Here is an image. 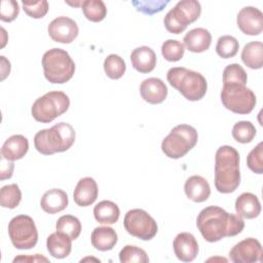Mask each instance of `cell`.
<instances>
[{"label":"cell","instance_id":"5bb4252c","mask_svg":"<svg viewBox=\"0 0 263 263\" xmlns=\"http://www.w3.org/2000/svg\"><path fill=\"white\" fill-rule=\"evenodd\" d=\"M236 24L243 34L259 35L263 30V13L254 6H246L238 11Z\"/></svg>","mask_w":263,"mask_h":263},{"label":"cell","instance_id":"ac0fdd59","mask_svg":"<svg viewBox=\"0 0 263 263\" xmlns=\"http://www.w3.org/2000/svg\"><path fill=\"white\" fill-rule=\"evenodd\" d=\"M184 46L191 52H203L208 50L212 43V35L204 28H195L190 30L184 36Z\"/></svg>","mask_w":263,"mask_h":263},{"label":"cell","instance_id":"ba28073f","mask_svg":"<svg viewBox=\"0 0 263 263\" xmlns=\"http://www.w3.org/2000/svg\"><path fill=\"white\" fill-rule=\"evenodd\" d=\"M201 13V5L196 0L179 1L174 8L165 14L163 24L172 34H180L186 30L188 25L194 23Z\"/></svg>","mask_w":263,"mask_h":263},{"label":"cell","instance_id":"30bf717a","mask_svg":"<svg viewBox=\"0 0 263 263\" xmlns=\"http://www.w3.org/2000/svg\"><path fill=\"white\" fill-rule=\"evenodd\" d=\"M8 235L12 246L18 250H29L38 241V231L34 220L28 215L13 217L8 223Z\"/></svg>","mask_w":263,"mask_h":263},{"label":"cell","instance_id":"74e56055","mask_svg":"<svg viewBox=\"0 0 263 263\" xmlns=\"http://www.w3.org/2000/svg\"><path fill=\"white\" fill-rule=\"evenodd\" d=\"M24 11L32 18H42L48 11V2L41 1H23Z\"/></svg>","mask_w":263,"mask_h":263},{"label":"cell","instance_id":"d590c367","mask_svg":"<svg viewBox=\"0 0 263 263\" xmlns=\"http://www.w3.org/2000/svg\"><path fill=\"white\" fill-rule=\"evenodd\" d=\"M185 52V46L178 40L167 39L161 45V54L168 62L180 61Z\"/></svg>","mask_w":263,"mask_h":263},{"label":"cell","instance_id":"52a82bcc","mask_svg":"<svg viewBox=\"0 0 263 263\" xmlns=\"http://www.w3.org/2000/svg\"><path fill=\"white\" fill-rule=\"evenodd\" d=\"M197 130L189 124L176 125L162 140L161 150L170 158L185 156L197 143Z\"/></svg>","mask_w":263,"mask_h":263},{"label":"cell","instance_id":"f35d334b","mask_svg":"<svg viewBox=\"0 0 263 263\" xmlns=\"http://www.w3.org/2000/svg\"><path fill=\"white\" fill-rule=\"evenodd\" d=\"M170 1H161V0H146V1H132V5L135 6V8L145 14H154L157 12H160Z\"/></svg>","mask_w":263,"mask_h":263},{"label":"cell","instance_id":"277c9868","mask_svg":"<svg viewBox=\"0 0 263 263\" xmlns=\"http://www.w3.org/2000/svg\"><path fill=\"white\" fill-rule=\"evenodd\" d=\"M166 79L188 101H199L206 93L208 83L199 72L184 67H174L167 71Z\"/></svg>","mask_w":263,"mask_h":263},{"label":"cell","instance_id":"9a60e30c","mask_svg":"<svg viewBox=\"0 0 263 263\" xmlns=\"http://www.w3.org/2000/svg\"><path fill=\"white\" fill-rule=\"evenodd\" d=\"M176 257L183 262L193 261L198 254V243L193 234L181 232L177 234L173 241Z\"/></svg>","mask_w":263,"mask_h":263},{"label":"cell","instance_id":"7a4b0ae2","mask_svg":"<svg viewBox=\"0 0 263 263\" xmlns=\"http://www.w3.org/2000/svg\"><path fill=\"white\" fill-rule=\"evenodd\" d=\"M239 184V153L235 148L223 145L215 155V187L220 193H231Z\"/></svg>","mask_w":263,"mask_h":263},{"label":"cell","instance_id":"7bdbcfd3","mask_svg":"<svg viewBox=\"0 0 263 263\" xmlns=\"http://www.w3.org/2000/svg\"><path fill=\"white\" fill-rule=\"evenodd\" d=\"M1 80H4L10 73V62L4 55H1Z\"/></svg>","mask_w":263,"mask_h":263},{"label":"cell","instance_id":"8992f818","mask_svg":"<svg viewBox=\"0 0 263 263\" xmlns=\"http://www.w3.org/2000/svg\"><path fill=\"white\" fill-rule=\"evenodd\" d=\"M70 107V99L60 90L48 91L36 99L32 105L33 118L42 123H49L64 114Z\"/></svg>","mask_w":263,"mask_h":263},{"label":"cell","instance_id":"4316f807","mask_svg":"<svg viewBox=\"0 0 263 263\" xmlns=\"http://www.w3.org/2000/svg\"><path fill=\"white\" fill-rule=\"evenodd\" d=\"M241 61L251 69H261L263 66V43L261 41L247 43L241 51Z\"/></svg>","mask_w":263,"mask_h":263},{"label":"cell","instance_id":"4dcf8cb0","mask_svg":"<svg viewBox=\"0 0 263 263\" xmlns=\"http://www.w3.org/2000/svg\"><path fill=\"white\" fill-rule=\"evenodd\" d=\"M22 199V192L17 184L5 185L0 190V204L2 208L15 209Z\"/></svg>","mask_w":263,"mask_h":263},{"label":"cell","instance_id":"8fae6325","mask_svg":"<svg viewBox=\"0 0 263 263\" xmlns=\"http://www.w3.org/2000/svg\"><path fill=\"white\" fill-rule=\"evenodd\" d=\"M123 226L127 233L142 240L152 239L158 230L155 220L142 209L129 210L124 216Z\"/></svg>","mask_w":263,"mask_h":263},{"label":"cell","instance_id":"e575fe53","mask_svg":"<svg viewBox=\"0 0 263 263\" xmlns=\"http://www.w3.org/2000/svg\"><path fill=\"white\" fill-rule=\"evenodd\" d=\"M119 260L121 263H148L149 257L143 249L126 245L119 252Z\"/></svg>","mask_w":263,"mask_h":263},{"label":"cell","instance_id":"83f0119b","mask_svg":"<svg viewBox=\"0 0 263 263\" xmlns=\"http://www.w3.org/2000/svg\"><path fill=\"white\" fill-rule=\"evenodd\" d=\"M81 8L84 16L93 23L103 21L107 15V7L102 0H83Z\"/></svg>","mask_w":263,"mask_h":263},{"label":"cell","instance_id":"f546056e","mask_svg":"<svg viewBox=\"0 0 263 263\" xmlns=\"http://www.w3.org/2000/svg\"><path fill=\"white\" fill-rule=\"evenodd\" d=\"M104 71L111 79H119L123 76L126 70V65L123 59L115 53L109 54L104 61Z\"/></svg>","mask_w":263,"mask_h":263},{"label":"cell","instance_id":"ee69618b","mask_svg":"<svg viewBox=\"0 0 263 263\" xmlns=\"http://www.w3.org/2000/svg\"><path fill=\"white\" fill-rule=\"evenodd\" d=\"M88 260H95V261H97V262H98V261H100L99 259H95V258H89V257H87V258L82 259V260H81V262H82V261H88Z\"/></svg>","mask_w":263,"mask_h":263},{"label":"cell","instance_id":"836d02e7","mask_svg":"<svg viewBox=\"0 0 263 263\" xmlns=\"http://www.w3.org/2000/svg\"><path fill=\"white\" fill-rule=\"evenodd\" d=\"M256 136V127L251 121L241 120L236 122L232 127L233 139L241 144H247L253 141Z\"/></svg>","mask_w":263,"mask_h":263},{"label":"cell","instance_id":"1f68e13d","mask_svg":"<svg viewBox=\"0 0 263 263\" xmlns=\"http://www.w3.org/2000/svg\"><path fill=\"white\" fill-rule=\"evenodd\" d=\"M238 47L239 43L236 38L230 35H223L217 40L216 52L222 59H229L237 53Z\"/></svg>","mask_w":263,"mask_h":263},{"label":"cell","instance_id":"484cf974","mask_svg":"<svg viewBox=\"0 0 263 263\" xmlns=\"http://www.w3.org/2000/svg\"><path fill=\"white\" fill-rule=\"evenodd\" d=\"M119 215L118 205L111 200H102L93 208L95 219L101 224H114L118 221Z\"/></svg>","mask_w":263,"mask_h":263},{"label":"cell","instance_id":"3957f363","mask_svg":"<svg viewBox=\"0 0 263 263\" xmlns=\"http://www.w3.org/2000/svg\"><path fill=\"white\" fill-rule=\"evenodd\" d=\"M75 129L67 122H59L39 130L34 137L36 150L43 155H52L69 150L75 142Z\"/></svg>","mask_w":263,"mask_h":263},{"label":"cell","instance_id":"44dd1931","mask_svg":"<svg viewBox=\"0 0 263 263\" xmlns=\"http://www.w3.org/2000/svg\"><path fill=\"white\" fill-rule=\"evenodd\" d=\"M184 191L192 201L202 202L210 197L211 187L209 182L201 176H191L185 182Z\"/></svg>","mask_w":263,"mask_h":263},{"label":"cell","instance_id":"7c38bea8","mask_svg":"<svg viewBox=\"0 0 263 263\" xmlns=\"http://www.w3.org/2000/svg\"><path fill=\"white\" fill-rule=\"evenodd\" d=\"M262 246L260 241L253 237H248L232 247L229 257L235 263H254L262 259Z\"/></svg>","mask_w":263,"mask_h":263},{"label":"cell","instance_id":"9c48e42d","mask_svg":"<svg viewBox=\"0 0 263 263\" xmlns=\"http://www.w3.org/2000/svg\"><path fill=\"white\" fill-rule=\"evenodd\" d=\"M223 106L236 114H249L256 106L254 91L242 84H225L221 90Z\"/></svg>","mask_w":263,"mask_h":263},{"label":"cell","instance_id":"7402d4cb","mask_svg":"<svg viewBox=\"0 0 263 263\" xmlns=\"http://www.w3.org/2000/svg\"><path fill=\"white\" fill-rule=\"evenodd\" d=\"M133 67L140 73H149L156 66V54L149 46H140L130 53Z\"/></svg>","mask_w":263,"mask_h":263},{"label":"cell","instance_id":"8d00e7d4","mask_svg":"<svg viewBox=\"0 0 263 263\" xmlns=\"http://www.w3.org/2000/svg\"><path fill=\"white\" fill-rule=\"evenodd\" d=\"M248 167L255 174H263V142L253 148L247 157Z\"/></svg>","mask_w":263,"mask_h":263},{"label":"cell","instance_id":"60d3db41","mask_svg":"<svg viewBox=\"0 0 263 263\" xmlns=\"http://www.w3.org/2000/svg\"><path fill=\"white\" fill-rule=\"evenodd\" d=\"M14 168V163L11 160H7L4 157H1V170H0V179L5 180L9 179L12 176Z\"/></svg>","mask_w":263,"mask_h":263},{"label":"cell","instance_id":"4fadbf2b","mask_svg":"<svg viewBox=\"0 0 263 263\" xmlns=\"http://www.w3.org/2000/svg\"><path fill=\"white\" fill-rule=\"evenodd\" d=\"M49 37L59 43L68 44L78 36L79 29L76 22L68 16H58L47 27Z\"/></svg>","mask_w":263,"mask_h":263},{"label":"cell","instance_id":"e0dca14e","mask_svg":"<svg viewBox=\"0 0 263 263\" xmlns=\"http://www.w3.org/2000/svg\"><path fill=\"white\" fill-rule=\"evenodd\" d=\"M98 193L99 189L95 179L85 177L78 181L73 192V198L77 205L88 206L97 200Z\"/></svg>","mask_w":263,"mask_h":263},{"label":"cell","instance_id":"ab89813d","mask_svg":"<svg viewBox=\"0 0 263 263\" xmlns=\"http://www.w3.org/2000/svg\"><path fill=\"white\" fill-rule=\"evenodd\" d=\"M20 12L18 3L14 0H2L1 1V10H0V20L2 22H12L14 21Z\"/></svg>","mask_w":263,"mask_h":263},{"label":"cell","instance_id":"b9f144b4","mask_svg":"<svg viewBox=\"0 0 263 263\" xmlns=\"http://www.w3.org/2000/svg\"><path fill=\"white\" fill-rule=\"evenodd\" d=\"M26 262V261H33V262H48L49 260L39 254H35L34 256H18L13 259V263L15 262Z\"/></svg>","mask_w":263,"mask_h":263},{"label":"cell","instance_id":"6da1fadb","mask_svg":"<svg viewBox=\"0 0 263 263\" xmlns=\"http://www.w3.org/2000/svg\"><path fill=\"white\" fill-rule=\"evenodd\" d=\"M196 226L206 241L216 242L226 236L239 234L245 228V222L238 215L227 213L217 205H210L198 214Z\"/></svg>","mask_w":263,"mask_h":263},{"label":"cell","instance_id":"2e32d148","mask_svg":"<svg viewBox=\"0 0 263 263\" xmlns=\"http://www.w3.org/2000/svg\"><path fill=\"white\" fill-rule=\"evenodd\" d=\"M140 93L145 102L152 105L160 104L166 99L167 87L161 79L150 77L142 81Z\"/></svg>","mask_w":263,"mask_h":263},{"label":"cell","instance_id":"d6986e66","mask_svg":"<svg viewBox=\"0 0 263 263\" xmlns=\"http://www.w3.org/2000/svg\"><path fill=\"white\" fill-rule=\"evenodd\" d=\"M69 203L67 193L58 188L47 190L41 197V209L47 214H57L64 211Z\"/></svg>","mask_w":263,"mask_h":263},{"label":"cell","instance_id":"5b68a950","mask_svg":"<svg viewBox=\"0 0 263 263\" xmlns=\"http://www.w3.org/2000/svg\"><path fill=\"white\" fill-rule=\"evenodd\" d=\"M44 77L50 83L62 84L68 82L74 75L75 63L70 54L62 48H51L42 57Z\"/></svg>","mask_w":263,"mask_h":263},{"label":"cell","instance_id":"d4e9b609","mask_svg":"<svg viewBox=\"0 0 263 263\" xmlns=\"http://www.w3.org/2000/svg\"><path fill=\"white\" fill-rule=\"evenodd\" d=\"M118 236L112 227L100 226L96 227L90 235V241L95 249L106 252L112 250L117 243Z\"/></svg>","mask_w":263,"mask_h":263},{"label":"cell","instance_id":"f1b7e54d","mask_svg":"<svg viewBox=\"0 0 263 263\" xmlns=\"http://www.w3.org/2000/svg\"><path fill=\"white\" fill-rule=\"evenodd\" d=\"M55 228L57 231L67 234L72 240H74L80 235L81 223L75 216L64 215L58 219Z\"/></svg>","mask_w":263,"mask_h":263},{"label":"cell","instance_id":"cb8c5ba5","mask_svg":"<svg viewBox=\"0 0 263 263\" xmlns=\"http://www.w3.org/2000/svg\"><path fill=\"white\" fill-rule=\"evenodd\" d=\"M235 211L241 218L254 219L261 213V203L255 194L243 192L235 200Z\"/></svg>","mask_w":263,"mask_h":263},{"label":"cell","instance_id":"d6a6232c","mask_svg":"<svg viewBox=\"0 0 263 263\" xmlns=\"http://www.w3.org/2000/svg\"><path fill=\"white\" fill-rule=\"evenodd\" d=\"M248 80L245 69L236 64H229L223 70V85L225 84H242L246 85Z\"/></svg>","mask_w":263,"mask_h":263},{"label":"cell","instance_id":"603a6c76","mask_svg":"<svg viewBox=\"0 0 263 263\" xmlns=\"http://www.w3.org/2000/svg\"><path fill=\"white\" fill-rule=\"evenodd\" d=\"M46 248L53 258L64 259L68 257L72 250V239L65 233L55 231L48 235Z\"/></svg>","mask_w":263,"mask_h":263},{"label":"cell","instance_id":"ffe728a7","mask_svg":"<svg viewBox=\"0 0 263 263\" xmlns=\"http://www.w3.org/2000/svg\"><path fill=\"white\" fill-rule=\"evenodd\" d=\"M29 150L28 139L23 135L9 137L1 148V156L7 160H17L23 158Z\"/></svg>","mask_w":263,"mask_h":263}]
</instances>
